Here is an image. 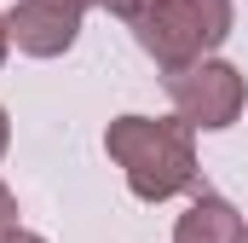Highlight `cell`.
Returning <instances> with one entry per match:
<instances>
[{"instance_id":"1","label":"cell","mask_w":248,"mask_h":243,"mask_svg":"<svg viewBox=\"0 0 248 243\" xmlns=\"http://www.w3.org/2000/svg\"><path fill=\"white\" fill-rule=\"evenodd\" d=\"M104 151L139 203H168L196 185V139L179 116H116L104 127Z\"/></svg>"},{"instance_id":"2","label":"cell","mask_w":248,"mask_h":243,"mask_svg":"<svg viewBox=\"0 0 248 243\" xmlns=\"http://www.w3.org/2000/svg\"><path fill=\"white\" fill-rule=\"evenodd\" d=\"M133 35L168 75L190 69V64L214 58V47H225L231 0H144V12L133 17Z\"/></svg>"},{"instance_id":"3","label":"cell","mask_w":248,"mask_h":243,"mask_svg":"<svg viewBox=\"0 0 248 243\" xmlns=\"http://www.w3.org/2000/svg\"><path fill=\"white\" fill-rule=\"evenodd\" d=\"M168 99H173V110L185 122L190 133L202 127V133H219V127H231V122L243 116V99H248V81L237 64L225 58H202L190 64V69H173L168 75Z\"/></svg>"},{"instance_id":"4","label":"cell","mask_w":248,"mask_h":243,"mask_svg":"<svg viewBox=\"0 0 248 243\" xmlns=\"http://www.w3.org/2000/svg\"><path fill=\"white\" fill-rule=\"evenodd\" d=\"M6 35L29 58H58V52L75 47V35H81V12L69 0H17L6 12Z\"/></svg>"},{"instance_id":"5","label":"cell","mask_w":248,"mask_h":243,"mask_svg":"<svg viewBox=\"0 0 248 243\" xmlns=\"http://www.w3.org/2000/svg\"><path fill=\"white\" fill-rule=\"evenodd\" d=\"M243 214L225 203V197H196L185 214H179V226H173V243H243Z\"/></svg>"},{"instance_id":"6","label":"cell","mask_w":248,"mask_h":243,"mask_svg":"<svg viewBox=\"0 0 248 243\" xmlns=\"http://www.w3.org/2000/svg\"><path fill=\"white\" fill-rule=\"evenodd\" d=\"M12 232H17V197H12V191L0 185V243L12 238Z\"/></svg>"},{"instance_id":"7","label":"cell","mask_w":248,"mask_h":243,"mask_svg":"<svg viewBox=\"0 0 248 243\" xmlns=\"http://www.w3.org/2000/svg\"><path fill=\"white\" fill-rule=\"evenodd\" d=\"M104 6H110V12H116V17H127V23H133V17H139V12H144V0H104Z\"/></svg>"},{"instance_id":"8","label":"cell","mask_w":248,"mask_h":243,"mask_svg":"<svg viewBox=\"0 0 248 243\" xmlns=\"http://www.w3.org/2000/svg\"><path fill=\"white\" fill-rule=\"evenodd\" d=\"M6 145H12V122H6V110H0V156H6Z\"/></svg>"},{"instance_id":"9","label":"cell","mask_w":248,"mask_h":243,"mask_svg":"<svg viewBox=\"0 0 248 243\" xmlns=\"http://www.w3.org/2000/svg\"><path fill=\"white\" fill-rule=\"evenodd\" d=\"M6 47H12V35H6V12H0V64H6Z\"/></svg>"},{"instance_id":"10","label":"cell","mask_w":248,"mask_h":243,"mask_svg":"<svg viewBox=\"0 0 248 243\" xmlns=\"http://www.w3.org/2000/svg\"><path fill=\"white\" fill-rule=\"evenodd\" d=\"M6 243H46V238H35V232H12Z\"/></svg>"},{"instance_id":"11","label":"cell","mask_w":248,"mask_h":243,"mask_svg":"<svg viewBox=\"0 0 248 243\" xmlns=\"http://www.w3.org/2000/svg\"><path fill=\"white\" fill-rule=\"evenodd\" d=\"M69 6H75V12H87V6H104V0H69Z\"/></svg>"},{"instance_id":"12","label":"cell","mask_w":248,"mask_h":243,"mask_svg":"<svg viewBox=\"0 0 248 243\" xmlns=\"http://www.w3.org/2000/svg\"><path fill=\"white\" fill-rule=\"evenodd\" d=\"M243 243H248V232H243Z\"/></svg>"}]
</instances>
